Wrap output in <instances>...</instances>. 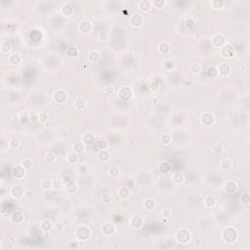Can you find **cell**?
Instances as JSON below:
<instances>
[{
  "label": "cell",
  "instance_id": "obj_1",
  "mask_svg": "<svg viewBox=\"0 0 250 250\" xmlns=\"http://www.w3.org/2000/svg\"><path fill=\"white\" fill-rule=\"evenodd\" d=\"M237 235H239V232H237V231L236 230V229L229 227V228L225 229L224 230L223 239L226 241H229V242H232V241L236 239Z\"/></svg>",
  "mask_w": 250,
  "mask_h": 250
},
{
  "label": "cell",
  "instance_id": "obj_2",
  "mask_svg": "<svg viewBox=\"0 0 250 250\" xmlns=\"http://www.w3.org/2000/svg\"><path fill=\"white\" fill-rule=\"evenodd\" d=\"M10 194L16 199H21L24 195H26V193H24V189L23 188L22 185H14L11 188L10 190Z\"/></svg>",
  "mask_w": 250,
  "mask_h": 250
},
{
  "label": "cell",
  "instance_id": "obj_3",
  "mask_svg": "<svg viewBox=\"0 0 250 250\" xmlns=\"http://www.w3.org/2000/svg\"><path fill=\"white\" fill-rule=\"evenodd\" d=\"M176 239L180 243H188L191 239V234L189 231L182 229L176 234Z\"/></svg>",
  "mask_w": 250,
  "mask_h": 250
},
{
  "label": "cell",
  "instance_id": "obj_4",
  "mask_svg": "<svg viewBox=\"0 0 250 250\" xmlns=\"http://www.w3.org/2000/svg\"><path fill=\"white\" fill-rule=\"evenodd\" d=\"M215 121V116L211 112H204L200 116V122L205 126H210Z\"/></svg>",
  "mask_w": 250,
  "mask_h": 250
},
{
  "label": "cell",
  "instance_id": "obj_5",
  "mask_svg": "<svg viewBox=\"0 0 250 250\" xmlns=\"http://www.w3.org/2000/svg\"><path fill=\"white\" fill-rule=\"evenodd\" d=\"M90 236V230L85 226H81L76 231V237L79 240H86Z\"/></svg>",
  "mask_w": 250,
  "mask_h": 250
},
{
  "label": "cell",
  "instance_id": "obj_6",
  "mask_svg": "<svg viewBox=\"0 0 250 250\" xmlns=\"http://www.w3.org/2000/svg\"><path fill=\"white\" fill-rule=\"evenodd\" d=\"M66 99H68V94H66L65 90L58 89L55 91V93H54V100H55V102L58 104L65 103L66 101Z\"/></svg>",
  "mask_w": 250,
  "mask_h": 250
},
{
  "label": "cell",
  "instance_id": "obj_7",
  "mask_svg": "<svg viewBox=\"0 0 250 250\" xmlns=\"http://www.w3.org/2000/svg\"><path fill=\"white\" fill-rule=\"evenodd\" d=\"M79 30H80L82 33H84V34H88L93 30V24L92 23L90 22L88 20H84L82 21V22L79 24Z\"/></svg>",
  "mask_w": 250,
  "mask_h": 250
},
{
  "label": "cell",
  "instance_id": "obj_8",
  "mask_svg": "<svg viewBox=\"0 0 250 250\" xmlns=\"http://www.w3.org/2000/svg\"><path fill=\"white\" fill-rule=\"evenodd\" d=\"M212 43L216 48H222L226 45V38L223 34H216L212 38Z\"/></svg>",
  "mask_w": 250,
  "mask_h": 250
},
{
  "label": "cell",
  "instance_id": "obj_9",
  "mask_svg": "<svg viewBox=\"0 0 250 250\" xmlns=\"http://www.w3.org/2000/svg\"><path fill=\"white\" fill-rule=\"evenodd\" d=\"M218 73L222 76H228L231 73V66L227 64V62H221V64L217 66Z\"/></svg>",
  "mask_w": 250,
  "mask_h": 250
},
{
  "label": "cell",
  "instance_id": "obj_10",
  "mask_svg": "<svg viewBox=\"0 0 250 250\" xmlns=\"http://www.w3.org/2000/svg\"><path fill=\"white\" fill-rule=\"evenodd\" d=\"M143 23H144V18H143V16H142L141 14L136 13V14L131 16L130 24H132L133 27H141L142 24H143Z\"/></svg>",
  "mask_w": 250,
  "mask_h": 250
},
{
  "label": "cell",
  "instance_id": "obj_11",
  "mask_svg": "<svg viewBox=\"0 0 250 250\" xmlns=\"http://www.w3.org/2000/svg\"><path fill=\"white\" fill-rule=\"evenodd\" d=\"M102 231L106 236H112L115 232V226L111 222H107L103 225Z\"/></svg>",
  "mask_w": 250,
  "mask_h": 250
},
{
  "label": "cell",
  "instance_id": "obj_12",
  "mask_svg": "<svg viewBox=\"0 0 250 250\" xmlns=\"http://www.w3.org/2000/svg\"><path fill=\"white\" fill-rule=\"evenodd\" d=\"M12 175H13V177L16 179H22L24 177V175H26V169H24L22 165L16 166V167H14L13 170H12Z\"/></svg>",
  "mask_w": 250,
  "mask_h": 250
},
{
  "label": "cell",
  "instance_id": "obj_13",
  "mask_svg": "<svg viewBox=\"0 0 250 250\" xmlns=\"http://www.w3.org/2000/svg\"><path fill=\"white\" fill-rule=\"evenodd\" d=\"M95 141H96V137L93 133H91V132H87L82 136V143L84 145L91 146L95 143Z\"/></svg>",
  "mask_w": 250,
  "mask_h": 250
},
{
  "label": "cell",
  "instance_id": "obj_14",
  "mask_svg": "<svg viewBox=\"0 0 250 250\" xmlns=\"http://www.w3.org/2000/svg\"><path fill=\"white\" fill-rule=\"evenodd\" d=\"M143 218L141 217V216H133V217L130 219V225L132 228L134 229H140L142 226H143Z\"/></svg>",
  "mask_w": 250,
  "mask_h": 250
},
{
  "label": "cell",
  "instance_id": "obj_15",
  "mask_svg": "<svg viewBox=\"0 0 250 250\" xmlns=\"http://www.w3.org/2000/svg\"><path fill=\"white\" fill-rule=\"evenodd\" d=\"M131 191L128 187H121L117 190V195L121 199H126L130 197Z\"/></svg>",
  "mask_w": 250,
  "mask_h": 250
},
{
  "label": "cell",
  "instance_id": "obj_16",
  "mask_svg": "<svg viewBox=\"0 0 250 250\" xmlns=\"http://www.w3.org/2000/svg\"><path fill=\"white\" fill-rule=\"evenodd\" d=\"M87 59L90 62H97L100 59V53L98 51H96V50H91V51L88 53V55H87Z\"/></svg>",
  "mask_w": 250,
  "mask_h": 250
},
{
  "label": "cell",
  "instance_id": "obj_17",
  "mask_svg": "<svg viewBox=\"0 0 250 250\" xmlns=\"http://www.w3.org/2000/svg\"><path fill=\"white\" fill-rule=\"evenodd\" d=\"M237 189L236 183L234 181H228L226 184H225V191L227 193H234Z\"/></svg>",
  "mask_w": 250,
  "mask_h": 250
},
{
  "label": "cell",
  "instance_id": "obj_18",
  "mask_svg": "<svg viewBox=\"0 0 250 250\" xmlns=\"http://www.w3.org/2000/svg\"><path fill=\"white\" fill-rule=\"evenodd\" d=\"M40 227H41V229H42V231L47 232H50L53 229V224L50 220H43V221H41Z\"/></svg>",
  "mask_w": 250,
  "mask_h": 250
},
{
  "label": "cell",
  "instance_id": "obj_19",
  "mask_svg": "<svg viewBox=\"0 0 250 250\" xmlns=\"http://www.w3.org/2000/svg\"><path fill=\"white\" fill-rule=\"evenodd\" d=\"M21 60H22V59H21L20 55H18V54H12V55H10L9 58H8L9 64L12 65V66H18V65H20Z\"/></svg>",
  "mask_w": 250,
  "mask_h": 250
},
{
  "label": "cell",
  "instance_id": "obj_20",
  "mask_svg": "<svg viewBox=\"0 0 250 250\" xmlns=\"http://www.w3.org/2000/svg\"><path fill=\"white\" fill-rule=\"evenodd\" d=\"M61 13L64 15L65 17H69L72 15V7L69 5V4L66 3L61 7Z\"/></svg>",
  "mask_w": 250,
  "mask_h": 250
},
{
  "label": "cell",
  "instance_id": "obj_21",
  "mask_svg": "<svg viewBox=\"0 0 250 250\" xmlns=\"http://www.w3.org/2000/svg\"><path fill=\"white\" fill-rule=\"evenodd\" d=\"M172 179H173L174 183H176V184H178V185L183 184L184 181H185L184 175H183V173H181V172H175L173 174V176H172Z\"/></svg>",
  "mask_w": 250,
  "mask_h": 250
},
{
  "label": "cell",
  "instance_id": "obj_22",
  "mask_svg": "<svg viewBox=\"0 0 250 250\" xmlns=\"http://www.w3.org/2000/svg\"><path fill=\"white\" fill-rule=\"evenodd\" d=\"M11 219L13 222L17 223V224H20V223H22L23 221H24V215L21 213V212L19 211H16V212H13L11 215Z\"/></svg>",
  "mask_w": 250,
  "mask_h": 250
},
{
  "label": "cell",
  "instance_id": "obj_23",
  "mask_svg": "<svg viewBox=\"0 0 250 250\" xmlns=\"http://www.w3.org/2000/svg\"><path fill=\"white\" fill-rule=\"evenodd\" d=\"M98 159L100 161H102V162H107V161H109L110 160V153L107 152L106 149H102L101 152H99L98 153Z\"/></svg>",
  "mask_w": 250,
  "mask_h": 250
},
{
  "label": "cell",
  "instance_id": "obj_24",
  "mask_svg": "<svg viewBox=\"0 0 250 250\" xmlns=\"http://www.w3.org/2000/svg\"><path fill=\"white\" fill-rule=\"evenodd\" d=\"M152 2L148 1V0H144V1H141L139 3V9L144 11V12H147L149 10H151L152 8Z\"/></svg>",
  "mask_w": 250,
  "mask_h": 250
},
{
  "label": "cell",
  "instance_id": "obj_25",
  "mask_svg": "<svg viewBox=\"0 0 250 250\" xmlns=\"http://www.w3.org/2000/svg\"><path fill=\"white\" fill-rule=\"evenodd\" d=\"M66 160H68V162H69L70 164H75L78 162V153L76 152H69L68 156H66Z\"/></svg>",
  "mask_w": 250,
  "mask_h": 250
},
{
  "label": "cell",
  "instance_id": "obj_26",
  "mask_svg": "<svg viewBox=\"0 0 250 250\" xmlns=\"http://www.w3.org/2000/svg\"><path fill=\"white\" fill-rule=\"evenodd\" d=\"M86 107V102L84 99L82 98H77L74 101V107L77 110H84Z\"/></svg>",
  "mask_w": 250,
  "mask_h": 250
},
{
  "label": "cell",
  "instance_id": "obj_27",
  "mask_svg": "<svg viewBox=\"0 0 250 250\" xmlns=\"http://www.w3.org/2000/svg\"><path fill=\"white\" fill-rule=\"evenodd\" d=\"M158 51L161 54H167L170 51V44L167 42H161L158 45Z\"/></svg>",
  "mask_w": 250,
  "mask_h": 250
},
{
  "label": "cell",
  "instance_id": "obj_28",
  "mask_svg": "<svg viewBox=\"0 0 250 250\" xmlns=\"http://www.w3.org/2000/svg\"><path fill=\"white\" fill-rule=\"evenodd\" d=\"M144 206L147 210H153L155 208V201L152 198H147L144 202Z\"/></svg>",
  "mask_w": 250,
  "mask_h": 250
},
{
  "label": "cell",
  "instance_id": "obj_29",
  "mask_svg": "<svg viewBox=\"0 0 250 250\" xmlns=\"http://www.w3.org/2000/svg\"><path fill=\"white\" fill-rule=\"evenodd\" d=\"M126 91V87H122L121 89L119 90V97L123 99V100H128L131 98V90H129L128 92H125Z\"/></svg>",
  "mask_w": 250,
  "mask_h": 250
},
{
  "label": "cell",
  "instance_id": "obj_30",
  "mask_svg": "<svg viewBox=\"0 0 250 250\" xmlns=\"http://www.w3.org/2000/svg\"><path fill=\"white\" fill-rule=\"evenodd\" d=\"M227 53L229 54L228 58H232V56H234V50H232V46H230V45H225L224 47H222V54H223L224 57L226 56Z\"/></svg>",
  "mask_w": 250,
  "mask_h": 250
},
{
  "label": "cell",
  "instance_id": "obj_31",
  "mask_svg": "<svg viewBox=\"0 0 250 250\" xmlns=\"http://www.w3.org/2000/svg\"><path fill=\"white\" fill-rule=\"evenodd\" d=\"M204 204L206 207H214L216 205V198L214 197H206L205 200H204Z\"/></svg>",
  "mask_w": 250,
  "mask_h": 250
},
{
  "label": "cell",
  "instance_id": "obj_32",
  "mask_svg": "<svg viewBox=\"0 0 250 250\" xmlns=\"http://www.w3.org/2000/svg\"><path fill=\"white\" fill-rule=\"evenodd\" d=\"M72 149H73V152H74L80 153V152H82L83 151H84V144L81 143V142H79V143H78V142H76V143L73 144Z\"/></svg>",
  "mask_w": 250,
  "mask_h": 250
},
{
  "label": "cell",
  "instance_id": "obj_33",
  "mask_svg": "<svg viewBox=\"0 0 250 250\" xmlns=\"http://www.w3.org/2000/svg\"><path fill=\"white\" fill-rule=\"evenodd\" d=\"M170 168H171V166H170V164L168 163V162H161V163L159 164V166H158V169H159V171L161 173L169 172Z\"/></svg>",
  "mask_w": 250,
  "mask_h": 250
},
{
  "label": "cell",
  "instance_id": "obj_34",
  "mask_svg": "<svg viewBox=\"0 0 250 250\" xmlns=\"http://www.w3.org/2000/svg\"><path fill=\"white\" fill-rule=\"evenodd\" d=\"M207 75L212 77V78L218 76L219 73H218L217 68H216V66H210V68L208 69V70H207Z\"/></svg>",
  "mask_w": 250,
  "mask_h": 250
},
{
  "label": "cell",
  "instance_id": "obj_35",
  "mask_svg": "<svg viewBox=\"0 0 250 250\" xmlns=\"http://www.w3.org/2000/svg\"><path fill=\"white\" fill-rule=\"evenodd\" d=\"M66 191H69V193H75L76 190H77V186L74 182H69V183L66 184Z\"/></svg>",
  "mask_w": 250,
  "mask_h": 250
},
{
  "label": "cell",
  "instance_id": "obj_36",
  "mask_svg": "<svg viewBox=\"0 0 250 250\" xmlns=\"http://www.w3.org/2000/svg\"><path fill=\"white\" fill-rule=\"evenodd\" d=\"M212 152H213L214 153H216V155H221L223 152H224V148H223V146L221 145V144H215L213 147H212Z\"/></svg>",
  "mask_w": 250,
  "mask_h": 250
},
{
  "label": "cell",
  "instance_id": "obj_37",
  "mask_svg": "<svg viewBox=\"0 0 250 250\" xmlns=\"http://www.w3.org/2000/svg\"><path fill=\"white\" fill-rule=\"evenodd\" d=\"M9 147L13 149H17L19 147H20V141L16 138H12L10 141H9Z\"/></svg>",
  "mask_w": 250,
  "mask_h": 250
},
{
  "label": "cell",
  "instance_id": "obj_38",
  "mask_svg": "<svg viewBox=\"0 0 250 250\" xmlns=\"http://www.w3.org/2000/svg\"><path fill=\"white\" fill-rule=\"evenodd\" d=\"M221 168L224 170H230L232 168V162L229 159H224L221 162Z\"/></svg>",
  "mask_w": 250,
  "mask_h": 250
},
{
  "label": "cell",
  "instance_id": "obj_39",
  "mask_svg": "<svg viewBox=\"0 0 250 250\" xmlns=\"http://www.w3.org/2000/svg\"><path fill=\"white\" fill-rule=\"evenodd\" d=\"M160 141H161L162 144H164V145H169L170 143H171V136L168 135V134H163V135H161V137H160Z\"/></svg>",
  "mask_w": 250,
  "mask_h": 250
},
{
  "label": "cell",
  "instance_id": "obj_40",
  "mask_svg": "<svg viewBox=\"0 0 250 250\" xmlns=\"http://www.w3.org/2000/svg\"><path fill=\"white\" fill-rule=\"evenodd\" d=\"M10 50H11V44L10 43H8L7 41L1 43V51H2V53L7 54L8 52H10Z\"/></svg>",
  "mask_w": 250,
  "mask_h": 250
},
{
  "label": "cell",
  "instance_id": "obj_41",
  "mask_svg": "<svg viewBox=\"0 0 250 250\" xmlns=\"http://www.w3.org/2000/svg\"><path fill=\"white\" fill-rule=\"evenodd\" d=\"M66 54H68L69 57L74 58V57H76L78 55V51H77V49L75 47H70V48H69L68 50H66Z\"/></svg>",
  "mask_w": 250,
  "mask_h": 250
},
{
  "label": "cell",
  "instance_id": "obj_42",
  "mask_svg": "<svg viewBox=\"0 0 250 250\" xmlns=\"http://www.w3.org/2000/svg\"><path fill=\"white\" fill-rule=\"evenodd\" d=\"M109 173H110V175L111 177H114V178H115V177H117L118 175H119V168L118 167H116V166H112V167L109 170Z\"/></svg>",
  "mask_w": 250,
  "mask_h": 250
},
{
  "label": "cell",
  "instance_id": "obj_43",
  "mask_svg": "<svg viewBox=\"0 0 250 250\" xmlns=\"http://www.w3.org/2000/svg\"><path fill=\"white\" fill-rule=\"evenodd\" d=\"M22 166L26 169V170H28L32 167V162L30 159H28V158H26V159H24L22 161Z\"/></svg>",
  "mask_w": 250,
  "mask_h": 250
},
{
  "label": "cell",
  "instance_id": "obj_44",
  "mask_svg": "<svg viewBox=\"0 0 250 250\" xmlns=\"http://www.w3.org/2000/svg\"><path fill=\"white\" fill-rule=\"evenodd\" d=\"M41 188H42V190H45V191H47V190H50L51 188L53 187L52 186V182L51 181H47V180H44L41 182Z\"/></svg>",
  "mask_w": 250,
  "mask_h": 250
},
{
  "label": "cell",
  "instance_id": "obj_45",
  "mask_svg": "<svg viewBox=\"0 0 250 250\" xmlns=\"http://www.w3.org/2000/svg\"><path fill=\"white\" fill-rule=\"evenodd\" d=\"M224 4L225 3L223 1H218V0H214V1L211 2V5L214 9H222Z\"/></svg>",
  "mask_w": 250,
  "mask_h": 250
},
{
  "label": "cell",
  "instance_id": "obj_46",
  "mask_svg": "<svg viewBox=\"0 0 250 250\" xmlns=\"http://www.w3.org/2000/svg\"><path fill=\"white\" fill-rule=\"evenodd\" d=\"M190 69L191 70V72L193 73H198L199 72H200V66H199L198 64H191L190 66Z\"/></svg>",
  "mask_w": 250,
  "mask_h": 250
},
{
  "label": "cell",
  "instance_id": "obj_47",
  "mask_svg": "<svg viewBox=\"0 0 250 250\" xmlns=\"http://www.w3.org/2000/svg\"><path fill=\"white\" fill-rule=\"evenodd\" d=\"M101 200L104 204H109L111 202V197L109 194H104L101 197Z\"/></svg>",
  "mask_w": 250,
  "mask_h": 250
},
{
  "label": "cell",
  "instance_id": "obj_48",
  "mask_svg": "<svg viewBox=\"0 0 250 250\" xmlns=\"http://www.w3.org/2000/svg\"><path fill=\"white\" fill-rule=\"evenodd\" d=\"M47 119H48V115L46 112H40L39 115H38V120L41 122H45V121H47Z\"/></svg>",
  "mask_w": 250,
  "mask_h": 250
},
{
  "label": "cell",
  "instance_id": "obj_49",
  "mask_svg": "<svg viewBox=\"0 0 250 250\" xmlns=\"http://www.w3.org/2000/svg\"><path fill=\"white\" fill-rule=\"evenodd\" d=\"M152 4H153V5H155L156 8H158V9H161V8H163V7L165 6L166 2L163 1V0H161V1H155Z\"/></svg>",
  "mask_w": 250,
  "mask_h": 250
},
{
  "label": "cell",
  "instance_id": "obj_50",
  "mask_svg": "<svg viewBox=\"0 0 250 250\" xmlns=\"http://www.w3.org/2000/svg\"><path fill=\"white\" fill-rule=\"evenodd\" d=\"M46 159H47L48 162H50V163H52V162L55 161L56 157H55V155H54L52 152H48L47 155H46Z\"/></svg>",
  "mask_w": 250,
  "mask_h": 250
},
{
  "label": "cell",
  "instance_id": "obj_51",
  "mask_svg": "<svg viewBox=\"0 0 250 250\" xmlns=\"http://www.w3.org/2000/svg\"><path fill=\"white\" fill-rule=\"evenodd\" d=\"M186 26L188 28H191V27H194V21L191 19V18H189L187 21H186Z\"/></svg>",
  "mask_w": 250,
  "mask_h": 250
},
{
  "label": "cell",
  "instance_id": "obj_52",
  "mask_svg": "<svg viewBox=\"0 0 250 250\" xmlns=\"http://www.w3.org/2000/svg\"><path fill=\"white\" fill-rule=\"evenodd\" d=\"M107 142L106 141V140H101L99 142V147L101 148L102 149H107Z\"/></svg>",
  "mask_w": 250,
  "mask_h": 250
},
{
  "label": "cell",
  "instance_id": "obj_53",
  "mask_svg": "<svg viewBox=\"0 0 250 250\" xmlns=\"http://www.w3.org/2000/svg\"><path fill=\"white\" fill-rule=\"evenodd\" d=\"M241 200H242L243 203L248 204V202H249V195H248V194H244L242 197H241Z\"/></svg>",
  "mask_w": 250,
  "mask_h": 250
},
{
  "label": "cell",
  "instance_id": "obj_54",
  "mask_svg": "<svg viewBox=\"0 0 250 250\" xmlns=\"http://www.w3.org/2000/svg\"><path fill=\"white\" fill-rule=\"evenodd\" d=\"M105 92L107 94H112L114 92V88L112 86H107L105 88Z\"/></svg>",
  "mask_w": 250,
  "mask_h": 250
},
{
  "label": "cell",
  "instance_id": "obj_55",
  "mask_svg": "<svg viewBox=\"0 0 250 250\" xmlns=\"http://www.w3.org/2000/svg\"><path fill=\"white\" fill-rule=\"evenodd\" d=\"M52 186L55 188V189H59V188L61 187V182L59 180H55V181H53L52 182Z\"/></svg>",
  "mask_w": 250,
  "mask_h": 250
},
{
  "label": "cell",
  "instance_id": "obj_56",
  "mask_svg": "<svg viewBox=\"0 0 250 250\" xmlns=\"http://www.w3.org/2000/svg\"><path fill=\"white\" fill-rule=\"evenodd\" d=\"M33 195H34V193H33V191H31V190H28L27 193H26V197L28 198V199H30V198H32L33 197Z\"/></svg>",
  "mask_w": 250,
  "mask_h": 250
},
{
  "label": "cell",
  "instance_id": "obj_57",
  "mask_svg": "<svg viewBox=\"0 0 250 250\" xmlns=\"http://www.w3.org/2000/svg\"><path fill=\"white\" fill-rule=\"evenodd\" d=\"M171 215V213H170V211L169 210H163V216H165V217H169V216Z\"/></svg>",
  "mask_w": 250,
  "mask_h": 250
}]
</instances>
